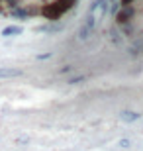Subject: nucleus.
Listing matches in <instances>:
<instances>
[{
	"instance_id": "f257e3e1",
	"label": "nucleus",
	"mask_w": 143,
	"mask_h": 151,
	"mask_svg": "<svg viewBox=\"0 0 143 151\" xmlns=\"http://www.w3.org/2000/svg\"><path fill=\"white\" fill-rule=\"evenodd\" d=\"M77 0H55V2H49V4H45L41 8V14H43L49 22H55L59 20L67 10H71L73 6H75Z\"/></svg>"
},
{
	"instance_id": "f03ea898",
	"label": "nucleus",
	"mask_w": 143,
	"mask_h": 151,
	"mask_svg": "<svg viewBox=\"0 0 143 151\" xmlns=\"http://www.w3.org/2000/svg\"><path fill=\"white\" fill-rule=\"evenodd\" d=\"M94 26H96V14L88 12L84 24L80 26V29H78V37H80V39H88V35H90V32L94 29Z\"/></svg>"
},
{
	"instance_id": "7ed1b4c3",
	"label": "nucleus",
	"mask_w": 143,
	"mask_h": 151,
	"mask_svg": "<svg viewBox=\"0 0 143 151\" xmlns=\"http://www.w3.org/2000/svg\"><path fill=\"white\" fill-rule=\"evenodd\" d=\"M133 14H135V10H133L132 6H124L121 10L116 12V22L118 24H126V22H129V20L133 18Z\"/></svg>"
},
{
	"instance_id": "20e7f679",
	"label": "nucleus",
	"mask_w": 143,
	"mask_h": 151,
	"mask_svg": "<svg viewBox=\"0 0 143 151\" xmlns=\"http://www.w3.org/2000/svg\"><path fill=\"white\" fill-rule=\"evenodd\" d=\"M22 77L20 69H12V67H0V78H16Z\"/></svg>"
},
{
	"instance_id": "39448f33",
	"label": "nucleus",
	"mask_w": 143,
	"mask_h": 151,
	"mask_svg": "<svg viewBox=\"0 0 143 151\" xmlns=\"http://www.w3.org/2000/svg\"><path fill=\"white\" fill-rule=\"evenodd\" d=\"M14 18H20V20H26V18L29 16V10H26V8H18V6H14L10 12Z\"/></svg>"
},
{
	"instance_id": "423d86ee",
	"label": "nucleus",
	"mask_w": 143,
	"mask_h": 151,
	"mask_svg": "<svg viewBox=\"0 0 143 151\" xmlns=\"http://www.w3.org/2000/svg\"><path fill=\"white\" fill-rule=\"evenodd\" d=\"M22 34V28L20 26H8V28L2 29V35H6V37H10V35H18Z\"/></svg>"
},
{
	"instance_id": "0eeeda50",
	"label": "nucleus",
	"mask_w": 143,
	"mask_h": 151,
	"mask_svg": "<svg viewBox=\"0 0 143 151\" xmlns=\"http://www.w3.org/2000/svg\"><path fill=\"white\" fill-rule=\"evenodd\" d=\"M120 118L124 120V122H135L139 118L137 112H120Z\"/></svg>"
},
{
	"instance_id": "6e6552de",
	"label": "nucleus",
	"mask_w": 143,
	"mask_h": 151,
	"mask_svg": "<svg viewBox=\"0 0 143 151\" xmlns=\"http://www.w3.org/2000/svg\"><path fill=\"white\" fill-rule=\"evenodd\" d=\"M63 26H45V28H39V32H61Z\"/></svg>"
},
{
	"instance_id": "1a4fd4ad",
	"label": "nucleus",
	"mask_w": 143,
	"mask_h": 151,
	"mask_svg": "<svg viewBox=\"0 0 143 151\" xmlns=\"http://www.w3.org/2000/svg\"><path fill=\"white\" fill-rule=\"evenodd\" d=\"M118 145H120L121 149H127V147L132 145V143H129V139H126V137H121V139L118 141Z\"/></svg>"
},
{
	"instance_id": "9d476101",
	"label": "nucleus",
	"mask_w": 143,
	"mask_h": 151,
	"mask_svg": "<svg viewBox=\"0 0 143 151\" xmlns=\"http://www.w3.org/2000/svg\"><path fill=\"white\" fill-rule=\"evenodd\" d=\"M83 75H78V77H75V78H71V81H69V84H77V83H80V81H83Z\"/></svg>"
},
{
	"instance_id": "9b49d317",
	"label": "nucleus",
	"mask_w": 143,
	"mask_h": 151,
	"mask_svg": "<svg viewBox=\"0 0 143 151\" xmlns=\"http://www.w3.org/2000/svg\"><path fill=\"white\" fill-rule=\"evenodd\" d=\"M49 57H53V53H41L37 55V59H49Z\"/></svg>"
},
{
	"instance_id": "f8f14e48",
	"label": "nucleus",
	"mask_w": 143,
	"mask_h": 151,
	"mask_svg": "<svg viewBox=\"0 0 143 151\" xmlns=\"http://www.w3.org/2000/svg\"><path fill=\"white\" fill-rule=\"evenodd\" d=\"M132 2H133V0H121V4H124V6H129Z\"/></svg>"
}]
</instances>
